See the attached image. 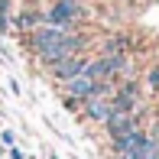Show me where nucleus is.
Listing matches in <instances>:
<instances>
[{"mask_svg":"<svg viewBox=\"0 0 159 159\" xmlns=\"http://www.w3.org/2000/svg\"><path fill=\"white\" fill-rule=\"evenodd\" d=\"M71 30H62V26H52V23H39L36 30L26 33V46L33 49L36 55L42 52V49H49V46H55V42H62V39H68Z\"/></svg>","mask_w":159,"mask_h":159,"instance_id":"nucleus-1","label":"nucleus"},{"mask_svg":"<svg viewBox=\"0 0 159 159\" xmlns=\"http://www.w3.org/2000/svg\"><path fill=\"white\" fill-rule=\"evenodd\" d=\"M84 7L81 3H68V0H55L46 13H42V23H52V26H62V30H71V26L81 20Z\"/></svg>","mask_w":159,"mask_h":159,"instance_id":"nucleus-2","label":"nucleus"},{"mask_svg":"<svg viewBox=\"0 0 159 159\" xmlns=\"http://www.w3.org/2000/svg\"><path fill=\"white\" fill-rule=\"evenodd\" d=\"M104 84H107V81H94L88 71H81V75H75V78L65 81V98H78V101L84 104V101H88L91 94H98Z\"/></svg>","mask_w":159,"mask_h":159,"instance_id":"nucleus-3","label":"nucleus"},{"mask_svg":"<svg viewBox=\"0 0 159 159\" xmlns=\"http://www.w3.org/2000/svg\"><path fill=\"white\" fill-rule=\"evenodd\" d=\"M78 49H81V39H78V36L71 33L68 39H62V42H55V46L42 49V52H39V62H42V65H49V68H52L55 62H62V59H68V55H75Z\"/></svg>","mask_w":159,"mask_h":159,"instance_id":"nucleus-4","label":"nucleus"},{"mask_svg":"<svg viewBox=\"0 0 159 159\" xmlns=\"http://www.w3.org/2000/svg\"><path fill=\"white\" fill-rule=\"evenodd\" d=\"M149 143V133L143 127H133V130H127V133H120V136H114L111 140V149L117 153V159L124 156V153H130V149H140V146H146Z\"/></svg>","mask_w":159,"mask_h":159,"instance_id":"nucleus-5","label":"nucleus"},{"mask_svg":"<svg viewBox=\"0 0 159 159\" xmlns=\"http://www.w3.org/2000/svg\"><path fill=\"white\" fill-rule=\"evenodd\" d=\"M88 62H91V59H84L81 52H75V55H68V59H62V62H55V65H52V75L59 78L62 84H65V81H68V78H75V75H81V71L88 68Z\"/></svg>","mask_w":159,"mask_h":159,"instance_id":"nucleus-6","label":"nucleus"},{"mask_svg":"<svg viewBox=\"0 0 159 159\" xmlns=\"http://www.w3.org/2000/svg\"><path fill=\"white\" fill-rule=\"evenodd\" d=\"M104 127H107V136H120V133H127V130H133V127H140V117H136V111L133 114H111V117L104 120Z\"/></svg>","mask_w":159,"mask_h":159,"instance_id":"nucleus-7","label":"nucleus"},{"mask_svg":"<svg viewBox=\"0 0 159 159\" xmlns=\"http://www.w3.org/2000/svg\"><path fill=\"white\" fill-rule=\"evenodd\" d=\"M39 23H42V13H36V10H23L16 20H13V26H16L20 33H30V30H36Z\"/></svg>","mask_w":159,"mask_h":159,"instance_id":"nucleus-8","label":"nucleus"},{"mask_svg":"<svg viewBox=\"0 0 159 159\" xmlns=\"http://www.w3.org/2000/svg\"><path fill=\"white\" fill-rule=\"evenodd\" d=\"M104 55H127V39L124 36H114L104 42Z\"/></svg>","mask_w":159,"mask_h":159,"instance_id":"nucleus-9","label":"nucleus"},{"mask_svg":"<svg viewBox=\"0 0 159 159\" xmlns=\"http://www.w3.org/2000/svg\"><path fill=\"white\" fill-rule=\"evenodd\" d=\"M146 84H149L153 91H159V65H153V68L146 71Z\"/></svg>","mask_w":159,"mask_h":159,"instance_id":"nucleus-10","label":"nucleus"},{"mask_svg":"<svg viewBox=\"0 0 159 159\" xmlns=\"http://www.w3.org/2000/svg\"><path fill=\"white\" fill-rule=\"evenodd\" d=\"M13 143H16V136H13L10 130H0V146H3V149H10Z\"/></svg>","mask_w":159,"mask_h":159,"instance_id":"nucleus-11","label":"nucleus"},{"mask_svg":"<svg viewBox=\"0 0 159 159\" xmlns=\"http://www.w3.org/2000/svg\"><path fill=\"white\" fill-rule=\"evenodd\" d=\"M13 26V16H10V10H0V33H7Z\"/></svg>","mask_w":159,"mask_h":159,"instance_id":"nucleus-12","label":"nucleus"},{"mask_svg":"<svg viewBox=\"0 0 159 159\" xmlns=\"http://www.w3.org/2000/svg\"><path fill=\"white\" fill-rule=\"evenodd\" d=\"M7 156H10V159H23V153H20L16 146H10V149H7Z\"/></svg>","mask_w":159,"mask_h":159,"instance_id":"nucleus-13","label":"nucleus"},{"mask_svg":"<svg viewBox=\"0 0 159 159\" xmlns=\"http://www.w3.org/2000/svg\"><path fill=\"white\" fill-rule=\"evenodd\" d=\"M68 3H84V0H68Z\"/></svg>","mask_w":159,"mask_h":159,"instance_id":"nucleus-14","label":"nucleus"}]
</instances>
